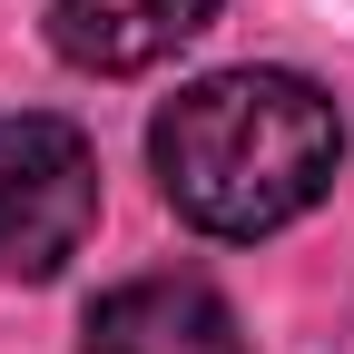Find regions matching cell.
I'll return each instance as SVG.
<instances>
[{"instance_id": "cell-1", "label": "cell", "mask_w": 354, "mask_h": 354, "mask_svg": "<svg viewBox=\"0 0 354 354\" xmlns=\"http://www.w3.org/2000/svg\"><path fill=\"white\" fill-rule=\"evenodd\" d=\"M148 167L197 236L246 246L325 207L344 167V109L305 69H216L148 118Z\"/></svg>"}, {"instance_id": "cell-2", "label": "cell", "mask_w": 354, "mask_h": 354, "mask_svg": "<svg viewBox=\"0 0 354 354\" xmlns=\"http://www.w3.org/2000/svg\"><path fill=\"white\" fill-rule=\"evenodd\" d=\"M99 227V148L50 109H0V276H59Z\"/></svg>"}, {"instance_id": "cell-3", "label": "cell", "mask_w": 354, "mask_h": 354, "mask_svg": "<svg viewBox=\"0 0 354 354\" xmlns=\"http://www.w3.org/2000/svg\"><path fill=\"white\" fill-rule=\"evenodd\" d=\"M79 354H246V325L197 276H128L88 305Z\"/></svg>"}, {"instance_id": "cell-4", "label": "cell", "mask_w": 354, "mask_h": 354, "mask_svg": "<svg viewBox=\"0 0 354 354\" xmlns=\"http://www.w3.org/2000/svg\"><path fill=\"white\" fill-rule=\"evenodd\" d=\"M227 10V0H50V39L69 69H99V79H128V69H158L167 50Z\"/></svg>"}, {"instance_id": "cell-5", "label": "cell", "mask_w": 354, "mask_h": 354, "mask_svg": "<svg viewBox=\"0 0 354 354\" xmlns=\"http://www.w3.org/2000/svg\"><path fill=\"white\" fill-rule=\"evenodd\" d=\"M335 354H354V305H344V335H335Z\"/></svg>"}]
</instances>
